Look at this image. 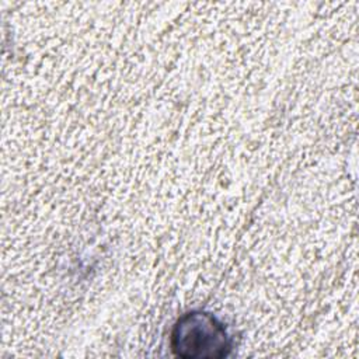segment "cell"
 Listing matches in <instances>:
<instances>
[{
	"label": "cell",
	"instance_id": "6da1fadb",
	"mask_svg": "<svg viewBox=\"0 0 359 359\" xmlns=\"http://www.w3.org/2000/svg\"><path fill=\"white\" fill-rule=\"evenodd\" d=\"M171 349L182 359H220L230 353L231 338L215 316L195 310L174 324Z\"/></svg>",
	"mask_w": 359,
	"mask_h": 359
}]
</instances>
